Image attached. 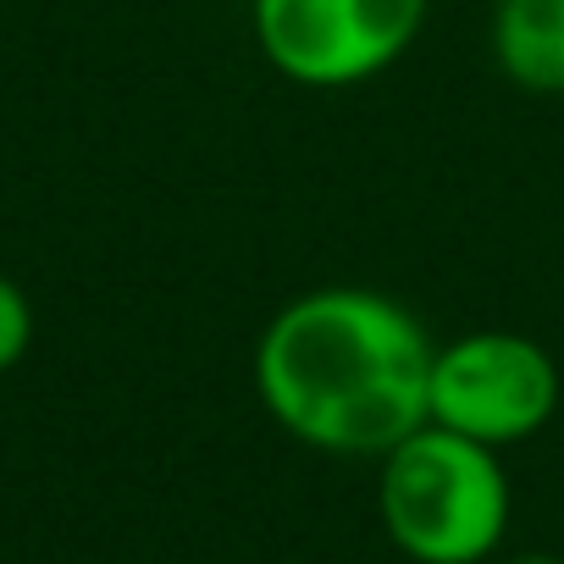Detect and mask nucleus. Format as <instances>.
Listing matches in <instances>:
<instances>
[{"label":"nucleus","instance_id":"obj_1","mask_svg":"<svg viewBox=\"0 0 564 564\" xmlns=\"http://www.w3.org/2000/svg\"><path fill=\"white\" fill-rule=\"evenodd\" d=\"M432 333L377 289H311L289 300L254 344V393L305 448L382 459L432 399Z\"/></svg>","mask_w":564,"mask_h":564},{"label":"nucleus","instance_id":"obj_2","mask_svg":"<svg viewBox=\"0 0 564 564\" xmlns=\"http://www.w3.org/2000/svg\"><path fill=\"white\" fill-rule=\"evenodd\" d=\"M509 503L498 448L437 421L382 454L377 514L388 542L415 564H487L509 531Z\"/></svg>","mask_w":564,"mask_h":564},{"label":"nucleus","instance_id":"obj_7","mask_svg":"<svg viewBox=\"0 0 564 564\" xmlns=\"http://www.w3.org/2000/svg\"><path fill=\"white\" fill-rule=\"evenodd\" d=\"M487 564H564L553 553H520V558H487Z\"/></svg>","mask_w":564,"mask_h":564},{"label":"nucleus","instance_id":"obj_6","mask_svg":"<svg viewBox=\"0 0 564 564\" xmlns=\"http://www.w3.org/2000/svg\"><path fill=\"white\" fill-rule=\"evenodd\" d=\"M34 349V305L18 282L0 271V371H12Z\"/></svg>","mask_w":564,"mask_h":564},{"label":"nucleus","instance_id":"obj_4","mask_svg":"<svg viewBox=\"0 0 564 564\" xmlns=\"http://www.w3.org/2000/svg\"><path fill=\"white\" fill-rule=\"evenodd\" d=\"M558 399H564V377L553 355L525 333L487 327V333L448 338L432 355L426 421L476 437L498 454L536 437L558 415Z\"/></svg>","mask_w":564,"mask_h":564},{"label":"nucleus","instance_id":"obj_3","mask_svg":"<svg viewBox=\"0 0 564 564\" xmlns=\"http://www.w3.org/2000/svg\"><path fill=\"white\" fill-rule=\"evenodd\" d=\"M432 0H249L254 51L300 89H355L426 29Z\"/></svg>","mask_w":564,"mask_h":564},{"label":"nucleus","instance_id":"obj_5","mask_svg":"<svg viewBox=\"0 0 564 564\" xmlns=\"http://www.w3.org/2000/svg\"><path fill=\"white\" fill-rule=\"evenodd\" d=\"M492 62L525 95H564V0H498Z\"/></svg>","mask_w":564,"mask_h":564}]
</instances>
